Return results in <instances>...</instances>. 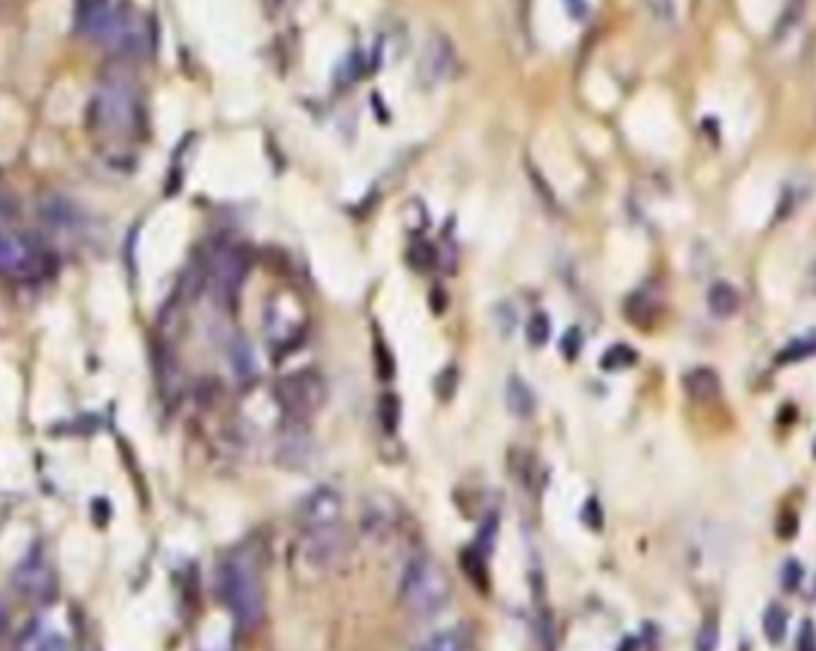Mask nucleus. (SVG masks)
Returning <instances> with one entry per match:
<instances>
[{"mask_svg": "<svg viewBox=\"0 0 816 651\" xmlns=\"http://www.w3.org/2000/svg\"><path fill=\"white\" fill-rule=\"evenodd\" d=\"M136 115L134 91L122 79H108L98 86L89 105V120L96 132L122 134L132 127Z\"/></svg>", "mask_w": 816, "mask_h": 651, "instance_id": "obj_3", "label": "nucleus"}, {"mask_svg": "<svg viewBox=\"0 0 816 651\" xmlns=\"http://www.w3.org/2000/svg\"><path fill=\"white\" fill-rule=\"evenodd\" d=\"M797 651H816V628L812 620H805L797 635Z\"/></svg>", "mask_w": 816, "mask_h": 651, "instance_id": "obj_16", "label": "nucleus"}, {"mask_svg": "<svg viewBox=\"0 0 816 651\" xmlns=\"http://www.w3.org/2000/svg\"><path fill=\"white\" fill-rule=\"evenodd\" d=\"M408 260H411L413 268H418V270L435 268V263H437L435 246L428 244V241H416V244L408 248Z\"/></svg>", "mask_w": 816, "mask_h": 651, "instance_id": "obj_12", "label": "nucleus"}, {"mask_svg": "<svg viewBox=\"0 0 816 651\" xmlns=\"http://www.w3.org/2000/svg\"><path fill=\"white\" fill-rule=\"evenodd\" d=\"M20 585L27 589L29 594H36V597H48L53 592V580L51 573H48L46 566L36 563V566H24L20 573Z\"/></svg>", "mask_w": 816, "mask_h": 651, "instance_id": "obj_9", "label": "nucleus"}, {"mask_svg": "<svg viewBox=\"0 0 816 651\" xmlns=\"http://www.w3.org/2000/svg\"><path fill=\"white\" fill-rule=\"evenodd\" d=\"M685 392L695 403H714L721 396V380L714 370L697 368L685 377Z\"/></svg>", "mask_w": 816, "mask_h": 651, "instance_id": "obj_7", "label": "nucleus"}, {"mask_svg": "<svg viewBox=\"0 0 816 651\" xmlns=\"http://www.w3.org/2000/svg\"><path fill=\"white\" fill-rule=\"evenodd\" d=\"M82 27L91 39H96L103 46L115 48V51H139L146 41V31L132 12L113 8V5H101V8L84 12Z\"/></svg>", "mask_w": 816, "mask_h": 651, "instance_id": "obj_2", "label": "nucleus"}, {"mask_svg": "<svg viewBox=\"0 0 816 651\" xmlns=\"http://www.w3.org/2000/svg\"><path fill=\"white\" fill-rule=\"evenodd\" d=\"M451 594L449 578L432 558H416L408 563L401 580V599L413 616H432L447 606Z\"/></svg>", "mask_w": 816, "mask_h": 651, "instance_id": "obj_1", "label": "nucleus"}, {"mask_svg": "<svg viewBox=\"0 0 816 651\" xmlns=\"http://www.w3.org/2000/svg\"><path fill=\"white\" fill-rule=\"evenodd\" d=\"M32 651H70V644L60 635H43L34 642Z\"/></svg>", "mask_w": 816, "mask_h": 651, "instance_id": "obj_17", "label": "nucleus"}, {"mask_svg": "<svg viewBox=\"0 0 816 651\" xmlns=\"http://www.w3.org/2000/svg\"><path fill=\"white\" fill-rule=\"evenodd\" d=\"M652 15L661 22H671L678 17V0H647Z\"/></svg>", "mask_w": 816, "mask_h": 651, "instance_id": "obj_15", "label": "nucleus"}, {"mask_svg": "<svg viewBox=\"0 0 816 651\" xmlns=\"http://www.w3.org/2000/svg\"><path fill=\"white\" fill-rule=\"evenodd\" d=\"M812 353H816V339H797L790 346L778 353V361L781 363H793L802 361V358H809Z\"/></svg>", "mask_w": 816, "mask_h": 651, "instance_id": "obj_13", "label": "nucleus"}, {"mask_svg": "<svg viewBox=\"0 0 816 651\" xmlns=\"http://www.w3.org/2000/svg\"><path fill=\"white\" fill-rule=\"evenodd\" d=\"M463 649H466V635H463V630L447 628L430 635L416 651H463Z\"/></svg>", "mask_w": 816, "mask_h": 651, "instance_id": "obj_10", "label": "nucleus"}, {"mask_svg": "<svg viewBox=\"0 0 816 651\" xmlns=\"http://www.w3.org/2000/svg\"><path fill=\"white\" fill-rule=\"evenodd\" d=\"M41 265V253L22 232L0 222V272L10 277L34 275Z\"/></svg>", "mask_w": 816, "mask_h": 651, "instance_id": "obj_4", "label": "nucleus"}, {"mask_svg": "<svg viewBox=\"0 0 816 651\" xmlns=\"http://www.w3.org/2000/svg\"><path fill=\"white\" fill-rule=\"evenodd\" d=\"M635 361V353L630 351V349H626V346H616V349H611L609 351V356H607V363L609 368H623V365H630Z\"/></svg>", "mask_w": 816, "mask_h": 651, "instance_id": "obj_18", "label": "nucleus"}, {"mask_svg": "<svg viewBox=\"0 0 816 651\" xmlns=\"http://www.w3.org/2000/svg\"><path fill=\"white\" fill-rule=\"evenodd\" d=\"M809 282H812V289L816 291V265L812 268V275H809Z\"/></svg>", "mask_w": 816, "mask_h": 651, "instance_id": "obj_20", "label": "nucleus"}, {"mask_svg": "<svg viewBox=\"0 0 816 651\" xmlns=\"http://www.w3.org/2000/svg\"><path fill=\"white\" fill-rule=\"evenodd\" d=\"M800 580H802V568H800V563H795V561L785 563V568H783V587L793 592V589H795L797 585H800Z\"/></svg>", "mask_w": 816, "mask_h": 651, "instance_id": "obj_19", "label": "nucleus"}, {"mask_svg": "<svg viewBox=\"0 0 816 651\" xmlns=\"http://www.w3.org/2000/svg\"><path fill=\"white\" fill-rule=\"evenodd\" d=\"M707 303H709V310H712L716 318H731L735 310L740 308V296H738V291L731 287V284L719 282L709 289Z\"/></svg>", "mask_w": 816, "mask_h": 651, "instance_id": "obj_8", "label": "nucleus"}, {"mask_svg": "<svg viewBox=\"0 0 816 651\" xmlns=\"http://www.w3.org/2000/svg\"><path fill=\"white\" fill-rule=\"evenodd\" d=\"M342 554V535L337 525L323 527V530H308L304 544V558L308 566L327 568Z\"/></svg>", "mask_w": 816, "mask_h": 651, "instance_id": "obj_6", "label": "nucleus"}, {"mask_svg": "<svg viewBox=\"0 0 816 651\" xmlns=\"http://www.w3.org/2000/svg\"><path fill=\"white\" fill-rule=\"evenodd\" d=\"M716 647H719V625L716 620H709L702 625L700 637H697V651H716Z\"/></svg>", "mask_w": 816, "mask_h": 651, "instance_id": "obj_14", "label": "nucleus"}, {"mask_svg": "<svg viewBox=\"0 0 816 651\" xmlns=\"http://www.w3.org/2000/svg\"><path fill=\"white\" fill-rule=\"evenodd\" d=\"M762 625H764L766 640H769L771 644H781L785 637V630H788V616H785V611L781 609V606L774 604L766 609Z\"/></svg>", "mask_w": 816, "mask_h": 651, "instance_id": "obj_11", "label": "nucleus"}, {"mask_svg": "<svg viewBox=\"0 0 816 651\" xmlns=\"http://www.w3.org/2000/svg\"><path fill=\"white\" fill-rule=\"evenodd\" d=\"M342 516V496L332 487H318L301 501V520L308 530H323L337 525Z\"/></svg>", "mask_w": 816, "mask_h": 651, "instance_id": "obj_5", "label": "nucleus"}]
</instances>
